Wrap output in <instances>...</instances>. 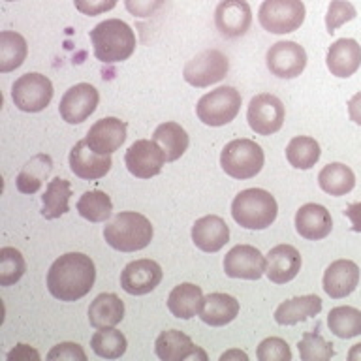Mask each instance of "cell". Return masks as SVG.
Wrapping results in <instances>:
<instances>
[{
	"label": "cell",
	"instance_id": "8",
	"mask_svg": "<svg viewBox=\"0 0 361 361\" xmlns=\"http://www.w3.org/2000/svg\"><path fill=\"white\" fill-rule=\"evenodd\" d=\"M53 83L44 73L28 72L16 79L11 87V100L25 113H39L49 106L53 98Z\"/></svg>",
	"mask_w": 361,
	"mask_h": 361
},
{
	"label": "cell",
	"instance_id": "42",
	"mask_svg": "<svg viewBox=\"0 0 361 361\" xmlns=\"http://www.w3.org/2000/svg\"><path fill=\"white\" fill-rule=\"evenodd\" d=\"M47 360H68V361H87V354L83 352V348L75 343H61L53 346L47 354Z\"/></svg>",
	"mask_w": 361,
	"mask_h": 361
},
{
	"label": "cell",
	"instance_id": "49",
	"mask_svg": "<svg viewBox=\"0 0 361 361\" xmlns=\"http://www.w3.org/2000/svg\"><path fill=\"white\" fill-rule=\"evenodd\" d=\"M348 360L350 361H361V343L352 346L348 352Z\"/></svg>",
	"mask_w": 361,
	"mask_h": 361
},
{
	"label": "cell",
	"instance_id": "30",
	"mask_svg": "<svg viewBox=\"0 0 361 361\" xmlns=\"http://www.w3.org/2000/svg\"><path fill=\"white\" fill-rule=\"evenodd\" d=\"M318 185L329 196H346L354 190L355 175L346 164L331 162L324 166L318 173Z\"/></svg>",
	"mask_w": 361,
	"mask_h": 361
},
{
	"label": "cell",
	"instance_id": "44",
	"mask_svg": "<svg viewBox=\"0 0 361 361\" xmlns=\"http://www.w3.org/2000/svg\"><path fill=\"white\" fill-rule=\"evenodd\" d=\"M73 4L83 16L94 17L111 11L117 6V0H73Z\"/></svg>",
	"mask_w": 361,
	"mask_h": 361
},
{
	"label": "cell",
	"instance_id": "10",
	"mask_svg": "<svg viewBox=\"0 0 361 361\" xmlns=\"http://www.w3.org/2000/svg\"><path fill=\"white\" fill-rule=\"evenodd\" d=\"M284 117H286L284 104L269 92L256 94L248 104V126L258 135L276 134L284 124Z\"/></svg>",
	"mask_w": 361,
	"mask_h": 361
},
{
	"label": "cell",
	"instance_id": "25",
	"mask_svg": "<svg viewBox=\"0 0 361 361\" xmlns=\"http://www.w3.org/2000/svg\"><path fill=\"white\" fill-rule=\"evenodd\" d=\"M237 314H239V301L230 293L214 292L205 295L203 299L200 318L207 326L222 327L235 320Z\"/></svg>",
	"mask_w": 361,
	"mask_h": 361
},
{
	"label": "cell",
	"instance_id": "37",
	"mask_svg": "<svg viewBox=\"0 0 361 361\" xmlns=\"http://www.w3.org/2000/svg\"><path fill=\"white\" fill-rule=\"evenodd\" d=\"M78 213L89 222H106L113 213L111 197L102 190H89L79 197Z\"/></svg>",
	"mask_w": 361,
	"mask_h": 361
},
{
	"label": "cell",
	"instance_id": "3",
	"mask_svg": "<svg viewBox=\"0 0 361 361\" xmlns=\"http://www.w3.org/2000/svg\"><path fill=\"white\" fill-rule=\"evenodd\" d=\"M152 224L145 214L123 211L115 214L104 228V239L118 252H137L152 241Z\"/></svg>",
	"mask_w": 361,
	"mask_h": 361
},
{
	"label": "cell",
	"instance_id": "47",
	"mask_svg": "<svg viewBox=\"0 0 361 361\" xmlns=\"http://www.w3.org/2000/svg\"><path fill=\"white\" fill-rule=\"evenodd\" d=\"M348 115L350 121H354L355 124L361 126V92H355L348 102Z\"/></svg>",
	"mask_w": 361,
	"mask_h": 361
},
{
	"label": "cell",
	"instance_id": "7",
	"mask_svg": "<svg viewBox=\"0 0 361 361\" xmlns=\"http://www.w3.org/2000/svg\"><path fill=\"white\" fill-rule=\"evenodd\" d=\"M307 10L301 0H264L258 10V21L271 34L295 32L305 21Z\"/></svg>",
	"mask_w": 361,
	"mask_h": 361
},
{
	"label": "cell",
	"instance_id": "24",
	"mask_svg": "<svg viewBox=\"0 0 361 361\" xmlns=\"http://www.w3.org/2000/svg\"><path fill=\"white\" fill-rule=\"evenodd\" d=\"M327 70L335 78H350L361 66V45L354 38H341L327 49Z\"/></svg>",
	"mask_w": 361,
	"mask_h": 361
},
{
	"label": "cell",
	"instance_id": "21",
	"mask_svg": "<svg viewBox=\"0 0 361 361\" xmlns=\"http://www.w3.org/2000/svg\"><path fill=\"white\" fill-rule=\"evenodd\" d=\"M295 230L303 239L322 241L333 230L331 213L318 203H305L295 213Z\"/></svg>",
	"mask_w": 361,
	"mask_h": 361
},
{
	"label": "cell",
	"instance_id": "31",
	"mask_svg": "<svg viewBox=\"0 0 361 361\" xmlns=\"http://www.w3.org/2000/svg\"><path fill=\"white\" fill-rule=\"evenodd\" d=\"M152 140L160 145L168 162L179 160L188 149V143H190L186 130L177 123H162L160 126H157L154 134H152Z\"/></svg>",
	"mask_w": 361,
	"mask_h": 361
},
{
	"label": "cell",
	"instance_id": "41",
	"mask_svg": "<svg viewBox=\"0 0 361 361\" xmlns=\"http://www.w3.org/2000/svg\"><path fill=\"white\" fill-rule=\"evenodd\" d=\"M357 16V11L348 0H331V4L327 8L326 16V28L327 32L333 34L338 27H343L344 23L352 21Z\"/></svg>",
	"mask_w": 361,
	"mask_h": 361
},
{
	"label": "cell",
	"instance_id": "23",
	"mask_svg": "<svg viewBox=\"0 0 361 361\" xmlns=\"http://www.w3.org/2000/svg\"><path fill=\"white\" fill-rule=\"evenodd\" d=\"M301 271V254L292 245H276L267 252L265 275L275 284H286L293 281Z\"/></svg>",
	"mask_w": 361,
	"mask_h": 361
},
{
	"label": "cell",
	"instance_id": "33",
	"mask_svg": "<svg viewBox=\"0 0 361 361\" xmlns=\"http://www.w3.org/2000/svg\"><path fill=\"white\" fill-rule=\"evenodd\" d=\"M27 39L13 30L0 32V72L10 73L21 66L27 59Z\"/></svg>",
	"mask_w": 361,
	"mask_h": 361
},
{
	"label": "cell",
	"instance_id": "50",
	"mask_svg": "<svg viewBox=\"0 0 361 361\" xmlns=\"http://www.w3.org/2000/svg\"><path fill=\"white\" fill-rule=\"evenodd\" d=\"M6 2H16V0H6Z\"/></svg>",
	"mask_w": 361,
	"mask_h": 361
},
{
	"label": "cell",
	"instance_id": "46",
	"mask_svg": "<svg viewBox=\"0 0 361 361\" xmlns=\"http://www.w3.org/2000/svg\"><path fill=\"white\" fill-rule=\"evenodd\" d=\"M344 214L348 216L352 226H350V230L355 231V233H361V202L350 203L348 207L344 209Z\"/></svg>",
	"mask_w": 361,
	"mask_h": 361
},
{
	"label": "cell",
	"instance_id": "6",
	"mask_svg": "<svg viewBox=\"0 0 361 361\" xmlns=\"http://www.w3.org/2000/svg\"><path fill=\"white\" fill-rule=\"evenodd\" d=\"M241 94L233 87H219L200 98L196 106V115L207 126H224L239 115Z\"/></svg>",
	"mask_w": 361,
	"mask_h": 361
},
{
	"label": "cell",
	"instance_id": "28",
	"mask_svg": "<svg viewBox=\"0 0 361 361\" xmlns=\"http://www.w3.org/2000/svg\"><path fill=\"white\" fill-rule=\"evenodd\" d=\"M124 318V303L117 293H100L89 307V322L94 329L118 326Z\"/></svg>",
	"mask_w": 361,
	"mask_h": 361
},
{
	"label": "cell",
	"instance_id": "26",
	"mask_svg": "<svg viewBox=\"0 0 361 361\" xmlns=\"http://www.w3.org/2000/svg\"><path fill=\"white\" fill-rule=\"evenodd\" d=\"M320 312L322 299L314 293H310V295H301V298L282 301L275 310V322L279 326H295V324L305 322L307 318L318 316Z\"/></svg>",
	"mask_w": 361,
	"mask_h": 361
},
{
	"label": "cell",
	"instance_id": "2",
	"mask_svg": "<svg viewBox=\"0 0 361 361\" xmlns=\"http://www.w3.org/2000/svg\"><path fill=\"white\" fill-rule=\"evenodd\" d=\"M94 56L104 64L128 61L135 51V32L121 19H106L90 30Z\"/></svg>",
	"mask_w": 361,
	"mask_h": 361
},
{
	"label": "cell",
	"instance_id": "34",
	"mask_svg": "<svg viewBox=\"0 0 361 361\" xmlns=\"http://www.w3.org/2000/svg\"><path fill=\"white\" fill-rule=\"evenodd\" d=\"M320 145L310 135H295L286 147V158L295 169H310L320 160Z\"/></svg>",
	"mask_w": 361,
	"mask_h": 361
},
{
	"label": "cell",
	"instance_id": "48",
	"mask_svg": "<svg viewBox=\"0 0 361 361\" xmlns=\"http://www.w3.org/2000/svg\"><path fill=\"white\" fill-rule=\"evenodd\" d=\"M228 360H243V361H247L248 355L245 354V352H241V350H231V352H226V354L220 355V361H228Z\"/></svg>",
	"mask_w": 361,
	"mask_h": 361
},
{
	"label": "cell",
	"instance_id": "12",
	"mask_svg": "<svg viewBox=\"0 0 361 361\" xmlns=\"http://www.w3.org/2000/svg\"><path fill=\"white\" fill-rule=\"evenodd\" d=\"M265 64L275 78L293 79L307 68V51L295 42H276L267 49Z\"/></svg>",
	"mask_w": 361,
	"mask_h": 361
},
{
	"label": "cell",
	"instance_id": "27",
	"mask_svg": "<svg viewBox=\"0 0 361 361\" xmlns=\"http://www.w3.org/2000/svg\"><path fill=\"white\" fill-rule=\"evenodd\" d=\"M203 299L205 298H203L202 288L192 284V282H183L169 292L168 309L175 318L190 320L202 312Z\"/></svg>",
	"mask_w": 361,
	"mask_h": 361
},
{
	"label": "cell",
	"instance_id": "40",
	"mask_svg": "<svg viewBox=\"0 0 361 361\" xmlns=\"http://www.w3.org/2000/svg\"><path fill=\"white\" fill-rule=\"evenodd\" d=\"M256 357L259 361H290L292 350L288 343L281 337H269L262 341L256 350Z\"/></svg>",
	"mask_w": 361,
	"mask_h": 361
},
{
	"label": "cell",
	"instance_id": "29",
	"mask_svg": "<svg viewBox=\"0 0 361 361\" xmlns=\"http://www.w3.org/2000/svg\"><path fill=\"white\" fill-rule=\"evenodd\" d=\"M70 197H72V186L70 180L55 177L49 180L45 188V194L42 196V216L45 220L61 219L62 214L70 211Z\"/></svg>",
	"mask_w": 361,
	"mask_h": 361
},
{
	"label": "cell",
	"instance_id": "1",
	"mask_svg": "<svg viewBox=\"0 0 361 361\" xmlns=\"http://www.w3.org/2000/svg\"><path fill=\"white\" fill-rule=\"evenodd\" d=\"M96 267L90 256L83 252L62 254L47 271V290L59 301H79L92 290Z\"/></svg>",
	"mask_w": 361,
	"mask_h": 361
},
{
	"label": "cell",
	"instance_id": "15",
	"mask_svg": "<svg viewBox=\"0 0 361 361\" xmlns=\"http://www.w3.org/2000/svg\"><path fill=\"white\" fill-rule=\"evenodd\" d=\"M162 281V267L154 259L130 262L121 273V288L130 295H147Z\"/></svg>",
	"mask_w": 361,
	"mask_h": 361
},
{
	"label": "cell",
	"instance_id": "9",
	"mask_svg": "<svg viewBox=\"0 0 361 361\" xmlns=\"http://www.w3.org/2000/svg\"><path fill=\"white\" fill-rule=\"evenodd\" d=\"M230 62L228 56L219 49H205L185 64L183 78L196 89H205L219 83L228 75Z\"/></svg>",
	"mask_w": 361,
	"mask_h": 361
},
{
	"label": "cell",
	"instance_id": "16",
	"mask_svg": "<svg viewBox=\"0 0 361 361\" xmlns=\"http://www.w3.org/2000/svg\"><path fill=\"white\" fill-rule=\"evenodd\" d=\"M214 25L226 38L245 36L252 25V10L247 0H220L214 10Z\"/></svg>",
	"mask_w": 361,
	"mask_h": 361
},
{
	"label": "cell",
	"instance_id": "11",
	"mask_svg": "<svg viewBox=\"0 0 361 361\" xmlns=\"http://www.w3.org/2000/svg\"><path fill=\"white\" fill-rule=\"evenodd\" d=\"M166 154L154 140H137L128 147L124 154V164L137 179H151L162 171Z\"/></svg>",
	"mask_w": 361,
	"mask_h": 361
},
{
	"label": "cell",
	"instance_id": "22",
	"mask_svg": "<svg viewBox=\"0 0 361 361\" xmlns=\"http://www.w3.org/2000/svg\"><path fill=\"white\" fill-rule=\"evenodd\" d=\"M192 241L203 252H219L230 241V228L219 214H207L192 226Z\"/></svg>",
	"mask_w": 361,
	"mask_h": 361
},
{
	"label": "cell",
	"instance_id": "19",
	"mask_svg": "<svg viewBox=\"0 0 361 361\" xmlns=\"http://www.w3.org/2000/svg\"><path fill=\"white\" fill-rule=\"evenodd\" d=\"M154 352L162 361H183V360H207V354L194 346L192 338L179 329L162 331L154 341Z\"/></svg>",
	"mask_w": 361,
	"mask_h": 361
},
{
	"label": "cell",
	"instance_id": "5",
	"mask_svg": "<svg viewBox=\"0 0 361 361\" xmlns=\"http://www.w3.org/2000/svg\"><path fill=\"white\" fill-rule=\"evenodd\" d=\"M265 162L264 151L262 147L252 140L247 137H239L230 143L220 152V166L233 179L247 180L252 179L262 171Z\"/></svg>",
	"mask_w": 361,
	"mask_h": 361
},
{
	"label": "cell",
	"instance_id": "38",
	"mask_svg": "<svg viewBox=\"0 0 361 361\" xmlns=\"http://www.w3.org/2000/svg\"><path fill=\"white\" fill-rule=\"evenodd\" d=\"M25 258L13 247L0 248V286H11L25 275Z\"/></svg>",
	"mask_w": 361,
	"mask_h": 361
},
{
	"label": "cell",
	"instance_id": "36",
	"mask_svg": "<svg viewBox=\"0 0 361 361\" xmlns=\"http://www.w3.org/2000/svg\"><path fill=\"white\" fill-rule=\"evenodd\" d=\"M329 331L338 338H354L361 335V310L355 307H335L327 316Z\"/></svg>",
	"mask_w": 361,
	"mask_h": 361
},
{
	"label": "cell",
	"instance_id": "18",
	"mask_svg": "<svg viewBox=\"0 0 361 361\" xmlns=\"http://www.w3.org/2000/svg\"><path fill=\"white\" fill-rule=\"evenodd\" d=\"M126 123L117 117H106L96 121L87 132V145L98 154H113L126 141Z\"/></svg>",
	"mask_w": 361,
	"mask_h": 361
},
{
	"label": "cell",
	"instance_id": "4",
	"mask_svg": "<svg viewBox=\"0 0 361 361\" xmlns=\"http://www.w3.org/2000/svg\"><path fill=\"white\" fill-rule=\"evenodd\" d=\"M279 205L271 192L264 188H247L231 202V216L247 230H265L276 220Z\"/></svg>",
	"mask_w": 361,
	"mask_h": 361
},
{
	"label": "cell",
	"instance_id": "43",
	"mask_svg": "<svg viewBox=\"0 0 361 361\" xmlns=\"http://www.w3.org/2000/svg\"><path fill=\"white\" fill-rule=\"evenodd\" d=\"M164 2L166 0H124V6H126L128 13L140 17V19H145V17L154 16L162 8Z\"/></svg>",
	"mask_w": 361,
	"mask_h": 361
},
{
	"label": "cell",
	"instance_id": "39",
	"mask_svg": "<svg viewBox=\"0 0 361 361\" xmlns=\"http://www.w3.org/2000/svg\"><path fill=\"white\" fill-rule=\"evenodd\" d=\"M298 350L303 361H326L335 355L333 344L327 343L318 331H307L298 343Z\"/></svg>",
	"mask_w": 361,
	"mask_h": 361
},
{
	"label": "cell",
	"instance_id": "20",
	"mask_svg": "<svg viewBox=\"0 0 361 361\" xmlns=\"http://www.w3.org/2000/svg\"><path fill=\"white\" fill-rule=\"evenodd\" d=\"M324 290L331 299H343L360 284V267L352 259H337L324 273Z\"/></svg>",
	"mask_w": 361,
	"mask_h": 361
},
{
	"label": "cell",
	"instance_id": "32",
	"mask_svg": "<svg viewBox=\"0 0 361 361\" xmlns=\"http://www.w3.org/2000/svg\"><path fill=\"white\" fill-rule=\"evenodd\" d=\"M51 169H53V160L47 154H36L30 158L17 175V190L21 194H36L47 179V175L51 173Z\"/></svg>",
	"mask_w": 361,
	"mask_h": 361
},
{
	"label": "cell",
	"instance_id": "35",
	"mask_svg": "<svg viewBox=\"0 0 361 361\" xmlns=\"http://www.w3.org/2000/svg\"><path fill=\"white\" fill-rule=\"evenodd\" d=\"M90 348L98 357L104 360H118L123 357L126 348H128V341L123 333L115 329V327H104L92 335L90 338Z\"/></svg>",
	"mask_w": 361,
	"mask_h": 361
},
{
	"label": "cell",
	"instance_id": "14",
	"mask_svg": "<svg viewBox=\"0 0 361 361\" xmlns=\"http://www.w3.org/2000/svg\"><path fill=\"white\" fill-rule=\"evenodd\" d=\"M224 271L230 279L258 281L267 271V258L252 245H237L226 254Z\"/></svg>",
	"mask_w": 361,
	"mask_h": 361
},
{
	"label": "cell",
	"instance_id": "45",
	"mask_svg": "<svg viewBox=\"0 0 361 361\" xmlns=\"http://www.w3.org/2000/svg\"><path fill=\"white\" fill-rule=\"evenodd\" d=\"M8 360L10 361H28V360L38 361L39 354L36 352V350L30 348V346H27V344H17L16 348L11 350L10 354H8Z\"/></svg>",
	"mask_w": 361,
	"mask_h": 361
},
{
	"label": "cell",
	"instance_id": "17",
	"mask_svg": "<svg viewBox=\"0 0 361 361\" xmlns=\"http://www.w3.org/2000/svg\"><path fill=\"white\" fill-rule=\"evenodd\" d=\"M70 169L75 177L83 180H98L109 173L113 166L111 154H98L87 145V141L81 140L72 147L70 151Z\"/></svg>",
	"mask_w": 361,
	"mask_h": 361
},
{
	"label": "cell",
	"instance_id": "13",
	"mask_svg": "<svg viewBox=\"0 0 361 361\" xmlns=\"http://www.w3.org/2000/svg\"><path fill=\"white\" fill-rule=\"evenodd\" d=\"M100 102L98 90L90 83H78L64 92L59 104V113L68 124H81L96 111Z\"/></svg>",
	"mask_w": 361,
	"mask_h": 361
}]
</instances>
